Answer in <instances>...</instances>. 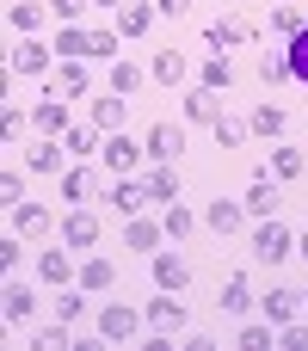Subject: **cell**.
Masks as SVG:
<instances>
[{
  "mask_svg": "<svg viewBox=\"0 0 308 351\" xmlns=\"http://www.w3.org/2000/svg\"><path fill=\"white\" fill-rule=\"evenodd\" d=\"M74 259H80L74 247H56V253H37V278L62 290V284H74V278H80V265H74Z\"/></svg>",
  "mask_w": 308,
  "mask_h": 351,
  "instance_id": "obj_18",
  "label": "cell"
},
{
  "mask_svg": "<svg viewBox=\"0 0 308 351\" xmlns=\"http://www.w3.org/2000/svg\"><path fill=\"white\" fill-rule=\"evenodd\" d=\"M253 37H259L253 19H241V12H222V19L204 25V43H210V49H241V43H253Z\"/></svg>",
  "mask_w": 308,
  "mask_h": 351,
  "instance_id": "obj_5",
  "label": "cell"
},
{
  "mask_svg": "<svg viewBox=\"0 0 308 351\" xmlns=\"http://www.w3.org/2000/svg\"><path fill=\"white\" fill-rule=\"evenodd\" d=\"M296 253H303V259H308V228H303V234H296Z\"/></svg>",
  "mask_w": 308,
  "mask_h": 351,
  "instance_id": "obj_51",
  "label": "cell"
},
{
  "mask_svg": "<svg viewBox=\"0 0 308 351\" xmlns=\"http://www.w3.org/2000/svg\"><path fill=\"white\" fill-rule=\"evenodd\" d=\"M49 93H56V99H86V93H93L86 62H56V68H49Z\"/></svg>",
  "mask_w": 308,
  "mask_h": 351,
  "instance_id": "obj_11",
  "label": "cell"
},
{
  "mask_svg": "<svg viewBox=\"0 0 308 351\" xmlns=\"http://www.w3.org/2000/svg\"><path fill=\"white\" fill-rule=\"evenodd\" d=\"M148 271H154V290H185V284H191V265H185L179 253H154Z\"/></svg>",
  "mask_w": 308,
  "mask_h": 351,
  "instance_id": "obj_22",
  "label": "cell"
},
{
  "mask_svg": "<svg viewBox=\"0 0 308 351\" xmlns=\"http://www.w3.org/2000/svg\"><path fill=\"white\" fill-rule=\"evenodd\" d=\"M148 74H154V80H161V86H185V74H191V62H185V56H179V49H161V56H154V68H148Z\"/></svg>",
  "mask_w": 308,
  "mask_h": 351,
  "instance_id": "obj_30",
  "label": "cell"
},
{
  "mask_svg": "<svg viewBox=\"0 0 308 351\" xmlns=\"http://www.w3.org/2000/svg\"><path fill=\"white\" fill-rule=\"evenodd\" d=\"M37 308H43V302H37V290H31V284H19V278H6L0 321H6V327H31V321H37Z\"/></svg>",
  "mask_w": 308,
  "mask_h": 351,
  "instance_id": "obj_6",
  "label": "cell"
},
{
  "mask_svg": "<svg viewBox=\"0 0 308 351\" xmlns=\"http://www.w3.org/2000/svg\"><path fill=\"white\" fill-rule=\"evenodd\" d=\"M142 185H148V204H161V210L179 204V167L173 160H148V179Z\"/></svg>",
  "mask_w": 308,
  "mask_h": 351,
  "instance_id": "obj_17",
  "label": "cell"
},
{
  "mask_svg": "<svg viewBox=\"0 0 308 351\" xmlns=\"http://www.w3.org/2000/svg\"><path fill=\"white\" fill-rule=\"evenodd\" d=\"M259 80H265V86H284V80H296V74H290V56H284V49H278V56H259Z\"/></svg>",
  "mask_w": 308,
  "mask_h": 351,
  "instance_id": "obj_41",
  "label": "cell"
},
{
  "mask_svg": "<svg viewBox=\"0 0 308 351\" xmlns=\"http://www.w3.org/2000/svg\"><path fill=\"white\" fill-rule=\"evenodd\" d=\"M56 191H62V204H93V191H99V185H93V173H86V167L74 160V167H68V173L56 179Z\"/></svg>",
  "mask_w": 308,
  "mask_h": 351,
  "instance_id": "obj_26",
  "label": "cell"
},
{
  "mask_svg": "<svg viewBox=\"0 0 308 351\" xmlns=\"http://www.w3.org/2000/svg\"><path fill=\"white\" fill-rule=\"evenodd\" d=\"M31 346H37V351H68V346H74V327H68V321H56V327H31Z\"/></svg>",
  "mask_w": 308,
  "mask_h": 351,
  "instance_id": "obj_39",
  "label": "cell"
},
{
  "mask_svg": "<svg viewBox=\"0 0 308 351\" xmlns=\"http://www.w3.org/2000/svg\"><path fill=\"white\" fill-rule=\"evenodd\" d=\"M25 167H31V173H43V179H62V173H68V142H62V136L31 142V148H25Z\"/></svg>",
  "mask_w": 308,
  "mask_h": 351,
  "instance_id": "obj_7",
  "label": "cell"
},
{
  "mask_svg": "<svg viewBox=\"0 0 308 351\" xmlns=\"http://www.w3.org/2000/svg\"><path fill=\"white\" fill-rule=\"evenodd\" d=\"M247 123H253V136L284 142V123H290V117H284V105H253V117H247Z\"/></svg>",
  "mask_w": 308,
  "mask_h": 351,
  "instance_id": "obj_31",
  "label": "cell"
},
{
  "mask_svg": "<svg viewBox=\"0 0 308 351\" xmlns=\"http://www.w3.org/2000/svg\"><path fill=\"white\" fill-rule=\"evenodd\" d=\"M216 99H222V93L191 86V93H185V105H179V111H185V123H216V117H222V105H216Z\"/></svg>",
  "mask_w": 308,
  "mask_h": 351,
  "instance_id": "obj_24",
  "label": "cell"
},
{
  "mask_svg": "<svg viewBox=\"0 0 308 351\" xmlns=\"http://www.w3.org/2000/svg\"><path fill=\"white\" fill-rule=\"evenodd\" d=\"M19 259H25V234H6V241H0V265H6V278L19 271Z\"/></svg>",
  "mask_w": 308,
  "mask_h": 351,
  "instance_id": "obj_47",
  "label": "cell"
},
{
  "mask_svg": "<svg viewBox=\"0 0 308 351\" xmlns=\"http://www.w3.org/2000/svg\"><path fill=\"white\" fill-rule=\"evenodd\" d=\"M62 142H68V154H105V130L99 123H74Z\"/></svg>",
  "mask_w": 308,
  "mask_h": 351,
  "instance_id": "obj_34",
  "label": "cell"
},
{
  "mask_svg": "<svg viewBox=\"0 0 308 351\" xmlns=\"http://www.w3.org/2000/svg\"><path fill=\"white\" fill-rule=\"evenodd\" d=\"M142 315H148V333H179V327H185V302H179V290H161Z\"/></svg>",
  "mask_w": 308,
  "mask_h": 351,
  "instance_id": "obj_14",
  "label": "cell"
},
{
  "mask_svg": "<svg viewBox=\"0 0 308 351\" xmlns=\"http://www.w3.org/2000/svg\"><path fill=\"white\" fill-rule=\"evenodd\" d=\"M210 130H216V148H241V142L253 136V123H247V117H216Z\"/></svg>",
  "mask_w": 308,
  "mask_h": 351,
  "instance_id": "obj_40",
  "label": "cell"
},
{
  "mask_svg": "<svg viewBox=\"0 0 308 351\" xmlns=\"http://www.w3.org/2000/svg\"><path fill=\"white\" fill-rule=\"evenodd\" d=\"M303 173V148L296 142H272V179L284 185V179H296Z\"/></svg>",
  "mask_w": 308,
  "mask_h": 351,
  "instance_id": "obj_35",
  "label": "cell"
},
{
  "mask_svg": "<svg viewBox=\"0 0 308 351\" xmlns=\"http://www.w3.org/2000/svg\"><path fill=\"white\" fill-rule=\"evenodd\" d=\"M62 56H56V43H43V37H19L12 43V56H6V68L12 74H49Z\"/></svg>",
  "mask_w": 308,
  "mask_h": 351,
  "instance_id": "obj_4",
  "label": "cell"
},
{
  "mask_svg": "<svg viewBox=\"0 0 308 351\" xmlns=\"http://www.w3.org/2000/svg\"><path fill=\"white\" fill-rule=\"evenodd\" d=\"M117 49H123V37H117V25H105V31H93V56H99V62H123Z\"/></svg>",
  "mask_w": 308,
  "mask_h": 351,
  "instance_id": "obj_42",
  "label": "cell"
},
{
  "mask_svg": "<svg viewBox=\"0 0 308 351\" xmlns=\"http://www.w3.org/2000/svg\"><path fill=\"white\" fill-rule=\"evenodd\" d=\"M25 117H31L25 105H6V111H0V136H6V142H19V136H25Z\"/></svg>",
  "mask_w": 308,
  "mask_h": 351,
  "instance_id": "obj_45",
  "label": "cell"
},
{
  "mask_svg": "<svg viewBox=\"0 0 308 351\" xmlns=\"http://www.w3.org/2000/svg\"><path fill=\"white\" fill-rule=\"evenodd\" d=\"M253 259H259V265H284V259H296V228H284L278 216H265V222L253 228Z\"/></svg>",
  "mask_w": 308,
  "mask_h": 351,
  "instance_id": "obj_1",
  "label": "cell"
},
{
  "mask_svg": "<svg viewBox=\"0 0 308 351\" xmlns=\"http://www.w3.org/2000/svg\"><path fill=\"white\" fill-rule=\"evenodd\" d=\"M123 117H130V99H123V93H105V99H93V123H99L105 136H117V130H123Z\"/></svg>",
  "mask_w": 308,
  "mask_h": 351,
  "instance_id": "obj_25",
  "label": "cell"
},
{
  "mask_svg": "<svg viewBox=\"0 0 308 351\" xmlns=\"http://www.w3.org/2000/svg\"><path fill=\"white\" fill-rule=\"evenodd\" d=\"M272 31L290 43V37H303L308 31V6H272Z\"/></svg>",
  "mask_w": 308,
  "mask_h": 351,
  "instance_id": "obj_37",
  "label": "cell"
},
{
  "mask_svg": "<svg viewBox=\"0 0 308 351\" xmlns=\"http://www.w3.org/2000/svg\"><path fill=\"white\" fill-rule=\"evenodd\" d=\"M142 327H148V315H136L130 302H105V308H99V339H105V346H130Z\"/></svg>",
  "mask_w": 308,
  "mask_h": 351,
  "instance_id": "obj_2",
  "label": "cell"
},
{
  "mask_svg": "<svg viewBox=\"0 0 308 351\" xmlns=\"http://www.w3.org/2000/svg\"><path fill=\"white\" fill-rule=\"evenodd\" d=\"M56 234H62V247H74V253H93V247H99V216H93L86 204H68V216L56 222Z\"/></svg>",
  "mask_w": 308,
  "mask_h": 351,
  "instance_id": "obj_3",
  "label": "cell"
},
{
  "mask_svg": "<svg viewBox=\"0 0 308 351\" xmlns=\"http://www.w3.org/2000/svg\"><path fill=\"white\" fill-rule=\"evenodd\" d=\"M49 228H56V216H49L43 204H31V197H25V204L12 210V234H25V241H43Z\"/></svg>",
  "mask_w": 308,
  "mask_h": 351,
  "instance_id": "obj_20",
  "label": "cell"
},
{
  "mask_svg": "<svg viewBox=\"0 0 308 351\" xmlns=\"http://www.w3.org/2000/svg\"><path fill=\"white\" fill-rule=\"evenodd\" d=\"M43 12H49V6H37V0H12V6H6V25H12L19 37H37V31H43Z\"/></svg>",
  "mask_w": 308,
  "mask_h": 351,
  "instance_id": "obj_27",
  "label": "cell"
},
{
  "mask_svg": "<svg viewBox=\"0 0 308 351\" xmlns=\"http://www.w3.org/2000/svg\"><path fill=\"white\" fill-rule=\"evenodd\" d=\"M154 19H161V12H154V0H148V6H142V0H123V6H117V37H123V43H136V37H148V31H154Z\"/></svg>",
  "mask_w": 308,
  "mask_h": 351,
  "instance_id": "obj_15",
  "label": "cell"
},
{
  "mask_svg": "<svg viewBox=\"0 0 308 351\" xmlns=\"http://www.w3.org/2000/svg\"><path fill=\"white\" fill-rule=\"evenodd\" d=\"M235 346L241 351H265V346H278V327H272V321H247V327L235 333Z\"/></svg>",
  "mask_w": 308,
  "mask_h": 351,
  "instance_id": "obj_38",
  "label": "cell"
},
{
  "mask_svg": "<svg viewBox=\"0 0 308 351\" xmlns=\"http://www.w3.org/2000/svg\"><path fill=\"white\" fill-rule=\"evenodd\" d=\"M185 6H191V0H154V12H161V19H179Z\"/></svg>",
  "mask_w": 308,
  "mask_h": 351,
  "instance_id": "obj_50",
  "label": "cell"
},
{
  "mask_svg": "<svg viewBox=\"0 0 308 351\" xmlns=\"http://www.w3.org/2000/svg\"><path fill=\"white\" fill-rule=\"evenodd\" d=\"M198 86H210V93H228L235 86V62L216 49V56H204V68H198Z\"/></svg>",
  "mask_w": 308,
  "mask_h": 351,
  "instance_id": "obj_29",
  "label": "cell"
},
{
  "mask_svg": "<svg viewBox=\"0 0 308 351\" xmlns=\"http://www.w3.org/2000/svg\"><path fill=\"white\" fill-rule=\"evenodd\" d=\"M80 290H93V296H105L111 284H117V265L111 259H99V253H80V278H74Z\"/></svg>",
  "mask_w": 308,
  "mask_h": 351,
  "instance_id": "obj_21",
  "label": "cell"
},
{
  "mask_svg": "<svg viewBox=\"0 0 308 351\" xmlns=\"http://www.w3.org/2000/svg\"><path fill=\"white\" fill-rule=\"evenodd\" d=\"M86 296H93V290H80V284H62V290H56V315H62L68 327H80V315L93 308Z\"/></svg>",
  "mask_w": 308,
  "mask_h": 351,
  "instance_id": "obj_33",
  "label": "cell"
},
{
  "mask_svg": "<svg viewBox=\"0 0 308 351\" xmlns=\"http://www.w3.org/2000/svg\"><path fill=\"white\" fill-rule=\"evenodd\" d=\"M105 204L130 222V216H142V210H148V185H142V179H130V173H117V185L105 191Z\"/></svg>",
  "mask_w": 308,
  "mask_h": 351,
  "instance_id": "obj_13",
  "label": "cell"
},
{
  "mask_svg": "<svg viewBox=\"0 0 308 351\" xmlns=\"http://www.w3.org/2000/svg\"><path fill=\"white\" fill-rule=\"evenodd\" d=\"M31 123H37V136H68V130H74V111H68V99L43 93V99L31 105Z\"/></svg>",
  "mask_w": 308,
  "mask_h": 351,
  "instance_id": "obj_9",
  "label": "cell"
},
{
  "mask_svg": "<svg viewBox=\"0 0 308 351\" xmlns=\"http://www.w3.org/2000/svg\"><path fill=\"white\" fill-rule=\"evenodd\" d=\"M247 222H253V216H247L241 197H210V204H204V228H210V234H241Z\"/></svg>",
  "mask_w": 308,
  "mask_h": 351,
  "instance_id": "obj_8",
  "label": "cell"
},
{
  "mask_svg": "<svg viewBox=\"0 0 308 351\" xmlns=\"http://www.w3.org/2000/svg\"><path fill=\"white\" fill-rule=\"evenodd\" d=\"M278 346H284V351H308V327H303V321L278 327Z\"/></svg>",
  "mask_w": 308,
  "mask_h": 351,
  "instance_id": "obj_48",
  "label": "cell"
},
{
  "mask_svg": "<svg viewBox=\"0 0 308 351\" xmlns=\"http://www.w3.org/2000/svg\"><path fill=\"white\" fill-rule=\"evenodd\" d=\"M241 204H247V216H253V222H265V216H278V204H284V191H278V179H253Z\"/></svg>",
  "mask_w": 308,
  "mask_h": 351,
  "instance_id": "obj_19",
  "label": "cell"
},
{
  "mask_svg": "<svg viewBox=\"0 0 308 351\" xmlns=\"http://www.w3.org/2000/svg\"><path fill=\"white\" fill-rule=\"evenodd\" d=\"M56 56H62V62L93 56V31H86V25H62V31H56Z\"/></svg>",
  "mask_w": 308,
  "mask_h": 351,
  "instance_id": "obj_28",
  "label": "cell"
},
{
  "mask_svg": "<svg viewBox=\"0 0 308 351\" xmlns=\"http://www.w3.org/2000/svg\"><path fill=\"white\" fill-rule=\"evenodd\" d=\"M284 56H290V74H296V80L308 86V31H303V37H290V43H284Z\"/></svg>",
  "mask_w": 308,
  "mask_h": 351,
  "instance_id": "obj_44",
  "label": "cell"
},
{
  "mask_svg": "<svg viewBox=\"0 0 308 351\" xmlns=\"http://www.w3.org/2000/svg\"><path fill=\"white\" fill-rule=\"evenodd\" d=\"M303 302H308V290H303Z\"/></svg>",
  "mask_w": 308,
  "mask_h": 351,
  "instance_id": "obj_54",
  "label": "cell"
},
{
  "mask_svg": "<svg viewBox=\"0 0 308 351\" xmlns=\"http://www.w3.org/2000/svg\"><path fill=\"white\" fill-rule=\"evenodd\" d=\"M136 86H142V68H136V62H111V93H123V99H130Z\"/></svg>",
  "mask_w": 308,
  "mask_h": 351,
  "instance_id": "obj_43",
  "label": "cell"
},
{
  "mask_svg": "<svg viewBox=\"0 0 308 351\" xmlns=\"http://www.w3.org/2000/svg\"><path fill=\"white\" fill-rule=\"evenodd\" d=\"M216 308H222V315H235V321L253 308V290H247V278H241V271H235V278H222V302H216Z\"/></svg>",
  "mask_w": 308,
  "mask_h": 351,
  "instance_id": "obj_32",
  "label": "cell"
},
{
  "mask_svg": "<svg viewBox=\"0 0 308 351\" xmlns=\"http://www.w3.org/2000/svg\"><path fill=\"white\" fill-rule=\"evenodd\" d=\"M99 160H105L111 173H136V167L148 160V148H142V142H130V136L117 130V136H105V154H99Z\"/></svg>",
  "mask_w": 308,
  "mask_h": 351,
  "instance_id": "obj_16",
  "label": "cell"
},
{
  "mask_svg": "<svg viewBox=\"0 0 308 351\" xmlns=\"http://www.w3.org/2000/svg\"><path fill=\"white\" fill-rule=\"evenodd\" d=\"M0 204H6V210L25 204V179H19V173H0Z\"/></svg>",
  "mask_w": 308,
  "mask_h": 351,
  "instance_id": "obj_46",
  "label": "cell"
},
{
  "mask_svg": "<svg viewBox=\"0 0 308 351\" xmlns=\"http://www.w3.org/2000/svg\"><path fill=\"white\" fill-rule=\"evenodd\" d=\"M259 308H265V321H272V327H290V321L303 315L308 302H303V290H290V284H272V290L259 296Z\"/></svg>",
  "mask_w": 308,
  "mask_h": 351,
  "instance_id": "obj_10",
  "label": "cell"
},
{
  "mask_svg": "<svg viewBox=\"0 0 308 351\" xmlns=\"http://www.w3.org/2000/svg\"><path fill=\"white\" fill-rule=\"evenodd\" d=\"M161 241H167L161 222H148V216H130V222H123V247H130V253H154Z\"/></svg>",
  "mask_w": 308,
  "mask_h": 351,
  "instance_id": "obj_23",
  "label": "cell"
},
{
  "mask_svg": "<svg viewBox=\"0 0 308 351\" xmlns=\"http://www.w3.org/2000/svg\"><path fill=\"white\" fill-rule=\"evenodd\" d=\"M272 6H296V0H272Z\"/></svg>",
  "mask_w": 308,
  "mask_h": 351,
  "instance_id": "obj_53",
  "label": "cell"
},
{
  "mask_svg": "<svg viewBox=\"0 0 308 351\" xmlns=\"http://www.w3.org/2000/svg\"><path fill=\"white\" fill-rule=\"evenodd\" d=\"M93 6H111V12H117V6H123V0H93Z\"/></svg>",
  "mask_w": 308,
  "mask_h": 351,
  "instance_id": "obj_52",
  "label": "cell"
},
{
  "mask_svg": "<svg viewBox=\"0 0 308 351\" xmlns=\"http://www.w3.org/2000/svg\"><path fill=\"white\" fill-rule=\"evenodd\" d=\"M198 222H204V216H198V210H185V204H167V210H161V228H167V241H185Z\"/></svg>",
  "mask_w": 308,
  "mask_h": 351,
  "instance_id": "obj_36",
  "label": "cell"
},
{
  "mask_svg": "<svg viewBox=\"0 0 308 351\" xmlns=\"http://www.w3.org/2000/svg\"><path fill=\"white\" fill-rule=\"evenodd\" d=\"M142 148H148V160H179V154H185V123H167V117H161V123L142 136Z\"/></svg>",
  "mask_w": 308,
  "mask_h": 351,
  "instance_id": "obj_12",
  "label": "cell"
},
{
  "mask_svg": "<svg viewBox=\"0 0 308 351\" xmlns=\"http://www.w3.org/2000/svg\"><path fill=\"white\" fill-rule=\"evenodd\" d=\"M49 12H56L62 25H80V12H86V0H49Z\"/></svg>",
  "mask_w": 308,
  "mask_h": 351,
  "instance_id": "obj_49",
  "label": "cell"
}]
</instances>
